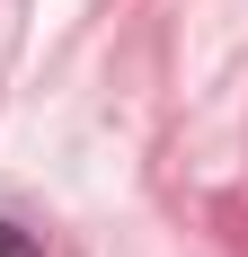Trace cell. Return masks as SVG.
I'll return each instance as SVG.
<instances>
[{
    "label": "cell",
    "mask_w": 248,
    "mask_h": 257,
    "mask_svg": "<svg viewBox=\"0 0 248 257\" xmlns=\"http://www.w3.org/2000/svg\"><path fill=\"white\" fill-rule=\"evenodd\" d=\"M0 257H36V239H18V222H0Z\"/></svg>",
    "instance_id": "obj_1"
}]
</instances>
